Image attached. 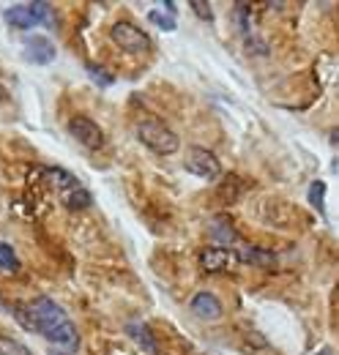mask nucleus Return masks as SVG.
<instances>
[{"mask_svg": "<svg viewBox=\"0 0 339 355\" xmlns=\"http://www.w3.org/2000/svg\"><path fill=\"white\" fill-rule=\"evenodd\" d=\"M28 309H31L33 320H36V331H39L42 336H47L60 353H66V355L77 353L80 336H77V331H74L69 314L60 309L52 298H39V301H33Z\"/></svg>", "mask_w": 339, "mask_h": 355, "instance_id": "obj_1", "label": "nucleus"}, {"mask_svg": "<svg viewBox=\"0 0 339 355\" xmlns=\"http://www.w3.org/2000/svg\"><path fill=\"white\" fill-rule=\"evenodd\" d=\"M52 6L49 3H17V6H8L6 8V22L17 31H31L36 25H52Z\"/></svg>", "mask_w": 339, "mask_h": 355, "instance_id": "obj_2", "label": "nucleus"}, {"mask_svg": "<svg viewBox=\"0 0 339 355\" xmlns=\"http://www.w3.org/2000/svg\"><path fill=\"white\" fill-rule=\"evenodd\" d=\"M137 137H140L142 145H148L154 153H162V156H170L181 148L178 134L167 129L165 123H159V121H142L137 126Z\"/></svg>", "mask_w": 339, "mask_h": 355, "instance_id": "obj_3", "label": "nucleus"}, {"mask_svg": "<svg viewBox=\"0 0 339 355\" xmlns=\"http://www.w3.org/2000/svg\"><path fill=\"white\" fill-rule=\"evenodd\" d=\"M110 39H113V44H118V49H124L129 55H148L154 49L151 36L131 22H115L110 31Z\"/></svg>", "mask_w": 339, "mask_h": 355, "instance_id": "obj_4", "label": "nucleus"}, {"mask_svg": "<svg viewBox=\"0 0 339 355\" xmlns=\"http://www.w3.org/2000/svg\"><path fill=\"white\" fill-rule=\"evenodd\" d=\"M69 134H72L83 148H88V150H99V148L104 145L101 129H99L90 118H85V115H74V118L69 121Z\"/></svg>", "mask_w": 339, "mask_h": 355, "instance_id": "obj_5", "label": "nucleus"}, {"mask_svg": "<svg viewBox=\"0 0 339 355\" xmlns=\"http://www.w3.org/2000/svg\"><path fill=\"white\" fill-rule=\"evenodd\" d=\"M186 170L192 173V175L197 178H206V180H213V178L219 175V159L213 156L211 150H206V148H189V153H186Z\"/></svg>", "mask_w": 339, "mask_h": 355, "instance_id": "obj_6", "label": "nucleus"}, {"mask_svg": "<svg viewBox=\"0 0 339 355\" xmlns=\"http://www.w3.org/2000/svg\"><path fill=\"white\" fill-rule=\"evenodd\" d=\"M22 55L28 63H36V66H47L55 60V46L47 36H28L25 44H22Z\"/></svg>", "mask_w": 339, "mask_h": 355, "instance_id": "obj_7", "label": "nucleus"}, {"mask_svg": "<svg viewBox=\"0 0 339 355\" xmlns=\"http://www.w3.org/2000/svg\"><path fill=\"white\" fill-rule=\"evenodd\" d=\"M233 252L230 249H222V246H208L200 252V266L206 268L208 273H219V270H227L233 266Z\"/></svg>", "mask_w": 339, "mask_h": 355, "instance_id": "obj_8", "label": "nucleus"}, {"mask_svg": "<svg viewBox=\"0 0 339 355\" xmlns=\"http://www.w3.org/2000/svg\"><path fill=\"white\" fill-rule=\"evenodd\" d=\"M126 334L145 350L148 355H159V345H156V336L154 331L148 328V322H140V320H131L126 325Z\"/></svg>", "mask_w": 339, "mask_h": 355, "instance_id": "obj_9", "label": "nucleus"}, {"mask_svg": "<svg viewBox=\"0 0 339 355\" xmlns=\"http://www.w3.org/2000/svg\"><path fill=\"white\" fill-rule=\"evenodd\" d=\"M192 311L200 317V320H219L222 317V304L213 293H197L192 298Z\"/></svg>", "mask_w": 339, "mask_h": 355, "instance_id": "obj_10", "label": "nucleus"}, {"mask_svg": "<svg viewBox=\"0 0 339 355\" xmlns=\"http://www.w3.org/2000/svg\"><path fill=\"white\" fill-rule=\"evenodd\" d=\"M90 202H93V197H90V191L88 189H72V191H66V197H63V205L69 208V211H85V208H90Z\"/></svg>", "mask_w": 339, "mask_h": 355, "instance_id": "obj_11", "label": "nucleus"}, {"mask_svg": "<svg viewBox=\"0 0 339 355\" xmlns=\"http://www.w3.org/2000/svg\"><path fill=\"white\" fill-rule=\"evenodd\" d=\"M47 178H49L52 186L60 189V191H72V189H77V178L72 175V173H66V170H60V167H49V170H47Z\"/></svg>", "mask_w": 339, "mask_h": 355, "instance_id": "obj_12", "label": "nucleus"}, {"mask_svg": "<svg viewBox=\"0 0 339 355\" xmlns=\"http://www.w3.org/2000/svg\"><path fill=\"white\" fill-rule=\"evenodd\" d=\"M211 235L216 241H222V243H235V230H233V224L227 222V219H213L211 222Z\"/></svg>", "mask_w": 339, "mask_h": 355, "instance_id": "obj_13", "label": "nucleus"}, {"mask_svg": "<svg viewBox=\"0 0 339 355\" xmlns=\"http://www.w3.org/2000/svg\"><path fill=\"white\" fill-rule=\"evenodd\" d=\"M309 202L315 205V211H317L320 216H326V183H323V180H315V183L309 186Z\"/></svg>", "mask_w": 339, "mask_h": 355, "instance_id": "obj_14", "label": "nucleus"}, {"mask_svg": "<svg viewBox=\"0 0 339 355\" xmlns=\"http://www.w3.org/2000/svg\"><path fill=\"white\" fill-rule=\"evenodd\" d=\"M244 260L247 263H254V266H274V254L271 252H265V249H257V246H249L247 252H244Z\"/></svg>", "mask_w": 339, "mask_h": 355, "instance_id": "obj_15", "label": "nucleus"}, {"mask_svg": "<svg viewBox=\"0 0 339 355\" xmlns=\"http://www.w3.org/2000/svg\"><path fill=\"white\" fill-rule=\"evenodd\" d=\"M0 355H31V350L11 336H0Z\"/></svg>", "mask_w": 339, "mask_h": 355, "instance_id": "obj_16", "label": "nucleus"}, {"mask_svg": "<svg viewBox=\"0 0 339 355\" xmlns=\"http://www.w3.org/2000/svg\"><path fill=\"white\" fill-rule=\"evenodd\" d=\"M0 268L3 270H19V260H17V254H14V249L8 246V243H0Z\"/></svg>", "mask_w": 339, "mask_h": 355, "instance_id": "obj_17", "label": "nucleus"}, {"mask_svg": "<svg viewBox=\"0 0 339 355\" xmlns=\"http://www.w3.org/2000/svg\"><path fill=\"white\" fill-rule=\"evenodd\" d=\"M148 19H151L156 28L167 31V33H170V31H175V19H172V17H167V14H162V11H156V8H154V11H148Z\"/></svg>", "mask_w": 339, "mask_h": 355, "instance_id": "obj_18", "label": "nucleus"}, {"mask_svg": "<svg viewBox=\"0 0 339 355\" xmlns=\"http://www.w3.org/2000/svg\"><path fill=\"white\" fill-rule=\"evenodd\" d=\"M249 14H252V8L247 3H238L235 6V19H238V28H241L244 36H249Z\"/></svg>", "mask_w": 339, "mask_h": 355, "instance_id": "obj_19", "label": "nucleus"}, {"mask_svg": "<svg viewBox=\"0 0 339 355\" xmlns=\"http://www.w3.org/2000/svg\"><path fill=\"white\" fill-rule=\"evenodd\" d=\"M88 74L101 85V88H110L113 85V74H107L101 66H93V63H88Z\"/></svg>", "mask_w": 339, "mask_h": 355, "instance_id": "obj_20", "label": "nucleus"}, {"mask_svg": "<svg viewBox=\"0 0 339 355\" xmlns=\"http://www.w3.org/2000/svg\"><path fill=\"white\" fill-rule=\"evenodd\" d=\"M11 311H14V317L19 320V325H22V328H28V331H36V320H33L31 309H22V306H11Z\"/></svg>", "mask_w": 339, "mask_h": 355, "instance_id": "obj_21", "label": "nucleus"}, {"mask_svg": "<svg viewBox=\"0 0 339 355\" xmlns=\"http://www.w3.org/2000/svg\"><path fill=\"white\" fill-rule=\"evenodd\" d=\"M189 6H192V11H197V17H200V19H206V22H211L213 19L211 6H208V3H203V0H192Z\"/></svg>", "mask_w": 339, "mask_h": 355, "instance_id": "obj_22", "label": "nucleus"}, {"mask_svg": "<svg viewBox=\"0 0 339 355\" xmlns=\"http://www.w3.org/2000/svg\"><path fill=\"white\" fill-rule=\"evenodd\" d=\"M52 355H66V353H60V350H55V353H52Z\"/></svg>", "mask_w": 339, "mask_h": 355, "instance_id": "obj_23", "label": "nucleus"}]
</instances>
